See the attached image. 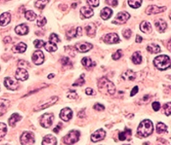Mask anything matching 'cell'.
<instances>
[{"label":"cell","instance_id":"cell-12","mask_svg":"<svg viewBox=\"0 0 171 145\" xmlns=\"http://www.w3.org/2000/svg\"><path fill=\"white\" fill-rule=\"evenodd\" d=\"M92 48V45L88 42H79L75 45V49L80 52H88Z\"/></svg>","mask_w":171,"mask_h":145},{"label":"cell","instance_id":"cell-54","mask_svg":"<svg viewBox=\"0 0 171 145\" xmlns=\"http://www.w3.org/2000/svg\"><path fill=\"white\" fill-rule=\"evenodd\" d=\"M86 94H88V95H92V94H95V92L93 91L92 89L87 88V89H86Z\"/></svg>","mask_w":171,"mask_h":145},{"label":"cell","instance_id":"cell-50","mask_svg":"<svg viewBox=\"0 0 171 145\" xmlns=\"http://www.w3.org/2000/svg\"><path fill=\"white\" fill-rule=\"evenodd\" d=\"M65 51H66L67 52H68V53L70 54V56H72V57H75V49L73 48L72 46H66V47H65Z\"/></svg>","mask_w":171,"mask_h":145},{"label":"cell","instance_id":"cell-22","mask_svg":"<svg viewBox=\"0 0 171 145\" xmlns=\"http://www.w3.org/2000/svg\"><path fill=\"white\" fill-rule=\"evenodd\" d=\"M155 26L159 32H164L167 28V22L164 20H157L155 22Z\"/></svg>","mask_w":171,"mask_h":145},{"label":"cell","instance_id":"cell-10","mask_svg":"<svg viewBox=\"0 0 171 145\" xmlns=\"http://www.w3.org/2000/svg\"><path fill=\"white\" fill-rule=\"evenodd\" d=\"M44 53L39 51V50H38V51H35L34 52V54L32 56V61L33 63H34L35 65H41V64H43L44 63Z\"/></svg>","mask_w":171,"mask_h":145},{"label":"cell","instance_id":"cell-28","mask_svg":"<svg viewBox=\"0 0 171 145\" xmlns=\"http://www.w3.org/2000/svg\"><path fill=\"white\" fill-rule=\"evenodd\" d=\"M44 48H45V50L49 52H56V51H57V49H58V46H57V44L52 43V42L51 41L44 42Z\"/></svg>","mask_w":171,"mask_h":145},{"label":"cell","instance_id":"cell-44","mask_svg":"<svg viewBox=\"0 0 171 145\" xmlns=\"http://www.w3.org/2000/svg\"><path fill=\"white\" fill-rule=\"evenodd\" d=\"M170 102H169V103L164 104V114L166 116H169L170 115Z\"/></svg>","mask_w":171,"mask_h":145},{"label":"cell","instance_id":"cell-37","mask_svg":"<svg viewBox=\"0 0 171 145\" xmlns=\"http://www.w3.org/2000/svg\"><path fill=\"white\" fill-rule=\"evenodd\" d=\"M142 4V0H128V4L130 7L137 9Z\"/></svg>","mask_w":171,"mask_h":145},{"label":"cell","instance_id":"cell-48","mask_svg":"<svg viewBox=\"0 0 171 145\" xmlns=\"http://www.w3.org/2000/svg\"><path fill=\"white\" fill-rule=\"evenodd\" d=\"M122 35L124 36V38L129 39L131 37V35H132V31L130 30L129 28H126L122 31Z\"/></svg>","mask_w":171,"mask_h":145},{"label":"cell","instance_id":"cell-25","mask_svg":"<svg viewBox=\"0 0 171 145\" xmlns=\"http://www.w3.org/2000/svg\"><path fill=\"white\" fill-rule=\"evenodd\" d=\"M113 11L111 9H109V8H104V9H103L101 12H100V17H102V19L104 20H107V19H109L110 17H111V15H112Z\"/></svg>","mask_w":171,"mask_h":145},{"label":"cell","instance_id":"cell-7","mask_svg":"<svg viewBox=\"0 0 171 145\" xmlns=\"http://www.w3.org/2000/svg\"><path fill=\"white\" fill-rule=\"evenodd\" d=\"M129 18L130 15L127 12H120V13L116 15V18L113 21V23L118 25L124 24Z\"/></svg>","mask_w":171,"mask_h":145},{"label":"cell","instance_id":"cell-34","mask_svg":"<svg viewBox=\"0 0 171 145\" xmlns=\"http://www.w3.org/2000/svg\"><path fill=\"white\" fill-rule=\"evenodd\" d=\"M132 61L135 65H140L141 61H142V56H141L140 52H136L133 53V56H132Z\"/></svg>","mask_w":171,"mask_h":145},{"label":"cell","instance_id":"cell-14","mask_svg":"<svg viewBox=\"0 0 171 145\" xmlns=\"http://www.w3.org/2000/svg\"><path fill=\"white\" fill-rule=\"evenodd\" d=\"M104 41L105 43H108V44H115V43L120 41V39L116 34L110 33V34H108L104 37Z\"/></svg>","mask_w":171,"mask_h":145},{"label":"cell","instance_id":"cell-33","mask_svg":"<svg viewBox=\"0 0 171 145\" xmlns=\"http://www.w3.org/2000/svg\"><path fill=\"white\" fill-rule=\"evenodd\" d=\"M86 34L88 36L90 37H93L94 35H95L96 33V28L94 24H92V23H90L88 24L86 27Z\"/></svg>","mask_w":171,"mask_h":145},{"label":"cell","instance_id":"cell-18","mask_svg":"<svg viewBox=\"0 0 171 145\" xmlns=\"http://www.w3.org/2000/svg\"><path fill=\"white\" fill-rule=\"evenodd\" d=\"M11 16L9 12H4L0 16V26H6L10 22Z\"/></svg>","mask_w":171,"mask_h":145},{"label":"cell","instance_id":"cell-16","mask_svg":"<svg viewBox=\"0 0 171 145\" xmlns=\"http://www.w3.org/2000/svg\"><path fill=\"white\" fill-rule=\"evenodd\" d=\"M166 11V7H157V6H155V5H150V6L146 9V14H158V13L164 12V11Z\"/></svg>","mask_w":171,"mask_h":145},{"label":"cell","instance_id":"cell-49","mask_svg":"<svg viewBox=\"0 0 171 145\" xmlns=\"http://www.w3.org/2000/svg\"><path fill=\"white\" fill-rule=\"evenodd\" d=\"M87 4L92 7H98L99 5V0H86Z\"/></svg>","mask_w":171,"mask_h":145},{"label":"cell","instance_id":"cell-5","mask_svg":"<svg viewBox=\"0 0 171 145\" xmlns=\"http://www.w3.org/2000/svg\"><path fill=\"white\" fill-rule=\"evenodd\" d=\"M54 115L53 114H44L39 118V124L44 128H49L53 123Z\"/></svg>","mask_w":171,"mask_h":145},{"label":"cell","instance_id":"cell-52","mask_svg":"<svg viewBox=\"0 0 171 145\" xmlns=\"http://www.w3.org/2000/svg\"><path fill=\"white\" fill-rule=\"evenodd\" d=\"M106 3L109 5H111L113 7H116V5L118 4V2L117 0H106Z\"/></svg>","mask_w":171,"mask_h":145},{"label":"cell","instance_id":"cell-1","mask_svg":"<svg viewBox=\"0 0 171 145\" xmlns=\"http://www.w3.org/2000/svg\"><path fill=\"white\" fill-rule=\"evenodd\" d=\"M152 132H153V124L152 122L149 119H145L142 121L138 127V134L140 137L147 138L152 134Z\"/></svg>","mask_w":171,"mask_h":145},{"label":"cell","instance_id":"cell-8","mask_svg":"<svg viewBox=\"0 0 171 145\" xmlns=\"http://www.w3.org/2000/svg\"><path fill=\"white\" fill-rule=\"evenodd\" d=\"M58 100V96H53L51 97V98H49L47 100H45V101H43V102H41L39 106H38L34 110L37 111V110H42V109H45V108H47V107H51V105H53L54 103H56Z\"/></svg>","mask_w":171,"mask_h":145},{"label":"cell","instance_id":"cell-57","mask_svg":"<svg viewBox=\"0 0 171 145\" xmlns=\"http://www.w3.org/2000/svg\"><path fill=\"white\" fill-rule=\"evenodd\" d=\"M27 65V62L26 61H23V60H20L19 63H18V66L19 67H25V66Z\"/></svg>","mask_w":171,"mask_h":145},{"label":"cell","instance_id":"cell-55","mask_svg":"<svg viewBox=\"0 0 171 145\" xmlns=\"http://www.w3.org/2000/svg\"><path fill=\"white\" fill-rule=\"evenodd\" d=\"M138 89H139L138 86L134 87V88L133 89V90L131 91V94H130V95H131V96H133L134 94H136L138 93Z\"/></svg>","mask_w":171,"mask_h":145},{"label":"cell","instance_id":"cell-59","mask_svg":"<svg viewBox=\"0 0 171 145\" xmlns=\"http://www.w3.org/2000/svg\"><path fill=\"white\" fill-rule=\"evenodd\" d=\"M142 41V37H140V35H137L136 37V42L137 43H140V42Z\"/></svg>","mask_w":171,"mask_h":145},{"label":"cell","instance_id":"cell-6","mask_svg":"<svg viewBox=\"0 0 171 145\" xmlns=\"http://www.w3.org/2000/svg\"><path fill=\"white\" fill-rule=\"evenodd\" d=\"M21 143L24 145H30L34 143V135L31 131H25L21 136Z\"/></svg>","mask_w":171,"mask_h":145},{"label":"cell","instance_id":"cell-27","mask_svg":"<svg viewBox=\"0 0 171 145\" xmlns=\"http://www.w3.org/2000/svg\"><path fill=\"white\" fill-rule=\"evenodd\" d=\"M81 15H83V17L86 18H90L91 17L93 16V11H92V8H89V7H82L81 9Z\"/></svg>","mask_w":171,"mask_h":145},{"label":"cell","instance_id":"cell-56","mask_svg":"<svg viewBox=\"0 0 171 145\" xmlns=\"http://www.w3.org/2000/svg\"><path fill=\"white\" fill-rule=\"evenodd\" d=\"M61 128H62V124L61 123H59V124H58V125H57V126L54 128L53 131H54V132H56V133H58V132H59V131L61 130Z\"/></svg>","mask_w":171,"mask_h":145},{"label":"cell","instance_id":"cell-31","mask_svg":"<svg viewBox=\"0 0 171 145\" xmlns=\"http://www.w3.org/2000/svg\"><path fill=\"white\" fill-rule=\"evenodd\" d=\"M147 51L150 52V53H158L161 51L160 46L155 43H151L150 45L147 46Z\"/></svg>","mask_w":171,"mask_h":145},{"label":"cell","instance_id":"cell-41","mask_svg":"<svg viewBox=\"0 0 171 145\" xmlns=\"http://www.w3.org/2000/svg\"><path fill=\"white\" fill-rule=\"evenodd\" d=\"M61 63L62 65L63 66H71L72 65V62L70 59L68 57H62L61 59Z\"/></svg>","mask_w":171,"mask_h":145},{"label":"cell","instance_id":"cell-32","mask_svg":"<svg viewBox=\"0 0 171 145\" xmlns=\"http://www.w3.org/2000/svg\"><path fill=\"white\" fill-rule=\"evenodd\" d=\"M140 30L144 33H150L151 26L149 22H142L140 24Z\"/></svg>","mask_w":171,"mask_h":145},{"label":"cell","instance_id":"cell-30","mask_svg":"<svg viewBox=\"0 0 171 145\" xmlns=\"http://www.w3.org/2000/svg\"><path fill=\"white\" fill-rule=\"evenodd\" d=\"M81 64L83 65V66H85L86 69H92V67L95 65V64L92 62V59L88 58V57L83 58L81 60Z\"/></svg>","mask_w":171,"mask_h":145},{"label":"cell","instance_id":"cell-3","mask_svg":"<svg viewBox=\"0 0 171 145\" xmlns=\"http://www.w3.org/2000/svg\"><path fill=\"white\" fill-rule=\"evenodd\" d=\"M98 87L101 90H105V92L109 94H114L116 92V87L114 83L109 81L106 77H102L99 80Z\"/></svg>","mask_w":171,"mask_h":145},{"label":"cell","instance_id":"cell-43","mask_svg":"<svg viewBox=\"0 0 171 145\" xmlns=\"http://www.w3.org/2000/svg\"><path fill=\"white\" fill-rule=\"evenodd\" d=\"M46 23V18L44 17H39L37 19V25L39 27H43Z\"/></svg>","mask_w":171,"mask_h":145},{"label":"cell","instance_id":"cell-46","mask_svg":"<svg viewBox=\"0 0 171 145\" xmlns=\"http://www.w3.org/2000/svg\"><path fill=\"white\" fill-rule=\"evenodd\" d=\"M34 45L36 48H41V47L44 46V42L43 41H41V40H36V41H34Z\"/></svg>","mask_w":171,"mask_h":145},{"label":"cell","instance_id":"cell-17","mask_svg":"<svg viewBox=\"0 0 171 145\" xmlns=\"http://www.w3.org/2000/svg\"><path fill=\"white\" fill-rule=\"evenodd\" d=\"M82 33V29L81 27H78V28H76L75 29L74 28H72L70 30H68L67 32V36H68V39H71V38H75V37H79V36H81V35Z\"/></svg>","mask_w":171,"mask_h":145},{"label":"cell","instance_id":"cell-42","mask_svg":"<svg viewBox=\"0 0 171 145\" xmlns=\"http://www.w3.org/2000/svg\"><path fill=\"white\" fill-rule=\"evenodd\" d=\"M50 41L52 42V43H55V44H58L60 42V38L58 37V35L56 34H51L50 35Z\"/></svg>","mask_w":171,"mask_h":145},{"label":"cell","instance_id":"cell-11","mask_svg":"<svg viewBox=\"0 0 171 145\" xmlns=\"http://www.w3.org/2000/svg\"><path fill=\"white\" fill-rule=\"evenodd\" d=\"M106 132L103 129H99L98 131H96L91 136V140L93 143H97V142L101 141L104 138H105Z\"/></svg>","mask_w":171,"mask_h":145},{"label":"cell","instance_id":"cell-9","mask_svg":"<svg viewBox=\"0 0 171 145\" xmlns=\"http://www.w3.org/2000/svg\"><path fill=\"white\" fill-rule=\"evenodd\" d=\"M4 86L6 87L8 89L16 90L19 86L17 79H14L12 77H5L4 78Z\"/></svg>","mask_w":171,"mask_h":145},{"label":"cell","instance_id":"cell-40","mask_svg":"<svg viewBox=\"0 0 171 145\" xmlns=\"http://www.w3.org/2000/svg\"><path fill=\"white\" fill-rule=\"evenodd\" d=\"M84 83H85V75L82 74L81 76H80V78L73 84V86H82Z\"/></svg>","mask_w":171,"mask_h":145},{"label":"cell","instance_id":"cell-53","mask_svg":"<svg viewBox=\"0 0 171 145\" xmlns=\"http://www.w3.org/2000/svg\"><path fill=\"white\" fill-rule=\"evenodd\" d=\"M152 108L154 109V111H156V112H157V111L160 109V104H159V102H153L152 103Z\"/></svg>","mask_w":171,"mask_h":145},{"label":"cell","instance_id":"cell-60","mask_svg":"<svg viewBox=\"0 0 171 145\" xmlns=\"http://www.w3.org/2000/svg\"><path fill=\"white\" fill-rule=\"evenodd\" d=\"M144 100H146V101L149 100V95H145V96H144Z\"/></svg>","mask_w":171,"mask_h":145},{"label":"cell","instance_id":"cell-13","mask_svg":"<svg viewBox=\"0 0 171 145\" xmlns=\"http://www.w3.org/2000/svg\"><path fill=\"white\" fill-rule=\"evenodd\" d=\"M60 118L63 121H68L70 120L73 117V112L70 108L68 107H65L63 109H62V111L60 112Z\"/></svg>","mask_w":171,"mask_h":145},{"label":"cell","instance_id":"cell-45","mask_svg":"<svg viewBox=\"0 0 171 145\" xmlns=\"http://www.w3.org/2000/svg\"><path fill=\"white\" fill-rule=\"evenodd\" d=\"M67 96H68L69 99L75 100V99H77L78 95H77V94H76L75 91H74V90H69L68 93H67Z\"/></svg>","mask_w":171,"mask_h":145},{"label":"cell","instance_id":"cell-47","mask_svg":"<svg viewBox=\"0 0 171 145\" xmlns=\"http://www.w3.org/2000/svg\"><path fill=\"white\" fill-rule=\"evenodd\" d=\"M122 56V51L121 49H119V50H117V51L113 54L112 58L114 60H117V59H119Z\"/></svg>","mask_w":171,"mask_h":145},{"label":"cell","instance_id":"cell-51","mask_svg":"<svg viewBox=\"0 0 171 145\" xmlns=\"http://www.w3.org/2000/svg\"><path fill=\"white\" fill-rule=\"evenodd\" d=\"M93 108L97 111H104V106H103L102 104L97 103L93 106Z\"/></svg>","mask_w":171,"mask_h":145},{"label":"cell","instance_id":"cell-2","mask_svg":"<svg viewBox=\"0 0 171 145\" xmlns=\"http://www.w3.org/2000/svg\"><path fill=\"white\" fill-rule=\"evenodd\" d=\"M154 65L158 70H165L170 67V58L167 55L157 56L154 59Z\"/></svg>","mask_w":171,"mask_h":145},{"label":"cell","instance_id":"cell-38","mask_svg":"<svg viewBox=\"0 0 171 145\" xmlns=\"http://www.w3.org/2000/svg\"><path fill=\"white\" fill-rule=\"evenodd\" d=\"M48 3V0H37L36 2H35V7L37 8V9H39V10H42V9H44V6L47 4Z\"/></svg>","mask_w":171,"mask_h":145},{"label":"cell","instance_id":"cell-35","mask_svg":"<svg viewBox=\"0 0 171 145\" xmlns=\"http://www.w3.org/2000/svg\"><path fill=\"white\" fill-rule=\"evenodd\" d=\"M167 125L164 124V123H158L157 124V132L158 134H163L167 131Z\"/></svg>","mask_w":171,"mask_h":145},{"label":"cell","instance_id":"cell-58","mask_svg":"<svg viewBox=\"0 0 171 145\" xmlns=\"http://www.w3.org/2000/svg\"><path fill=\"white\" fill-rule=\"evenodd\" d=\"M3 41H4V42H5V43H9V42L11 41V38H10V36H7V37H5V38H4V40H3Z\"/></svg>","mask_w":171,"mask_h":145},{"label":"cell","instance_id":"cell-15","mask_svg":"<svg viewBox=\"0 0 171 145\" xmlns=\"http://www.w3.org/2000/svg\"><path fill=\"white\" fill-rule=\"evenodd\" d=\"M16 78L19 81H26L28 78V73L24 68H19L16 72Z\"/></svg>","mask_w":171,"mask_h":145},{"label":"cell","instance_id":"cell-4","mask_svg":"<svg viewBox=\"0 0 171 145\" xmlns=\"http://www.w3.org/2000/svg\"><path fill=\"white\" fill-rule=\"evenodd\" d=\"M81 133L78 131H71L63 138V143L66 144H74L79 141Z\"/></svg>","mask_w":171,"mask_h":145},{"label":"cell","instance_id":"cell-29","mask_svg":"<svg viewBox=\"0 0 171 145\" xmlns=\"http://www.w3.org/2000/svg\"><path fill=\"white\" fill-rule=\"evenodd\" d=\"M10 104V101L9 100H5V99H0V115L2 113H4L6 109L9 107Z\"/></svg>","mask_w":171,"mask_h":145},{"label":"cell","instance_id":"cell-20","mask_svg":"<svg viewBox=\"0 0 171 145\" xmlns=\"http://www.w3.org/2000/svg\"><path fill=\"white\" fill-rule=\"evenodd\" d=\"M26 49H27V45L23 42H20L17 45L14 46L12 51H13V52H16V53H22V52L26 51Z\"/></svg>","mask_w":171,"mask_h":145},{"label":"cell","instance_id":"cell-24","mask_svg":"<svg viewBox=\"0 0 171 145\" xmlns=\"http://www.w3.org/2000/svg\"><path fill=\"white\" fill-rule=\"evenodd\" d=\"M132 136V131L130 129H125V131L119 133V139L121 141H124L126 139H130Z\"/></svg>","mask_w":171,"mask_h":145},{"label":"cell","instance_id":"cell-39","mask_svg":"<svg viewBox=\"0 0 171 145\" xmlns=\"http://www.w3.org/2000/svg\"><path fill=\"white\" fill-rule=\"evenodd\" d=\"M7 133V126L4 123H0V139L3 138Z\"/></svg>","mask_w":171,"mask_h":145},{"label":"cell","instance_id":"cell-26","mask_svg":"<svg viewBox=\"0 0 171 145\" xmlns=\"http://www.w3.org/2000/svg\"><path fill=\"white\" fill-rule=\"evenodd\" d=\"M21 119V115H19L18 114H12V115L10 116V118H9V124H10V126L14 127L17 122L20 121Z\"/></svg>","mask_w":171,"mask_h":145},{"label":"cell","instance_id":"cell-36","mask_svg":"<svg viewBox=\"0 0 171 145\" xmlns=\"http://www.w3.org/2000/svg\"><path fill=\"white\" fill-rule=\"evenodd\" d=\"M25 17L27 18L28 21H34L37 17V15L35 14L33 11H27L25 13Z\"/></svg>","mask_w":171,"mask_h":145},{"label":"cell","instance_id":"cell-23","mask_svg":"<svg viewBox=\"0 0 171 145\" xmlns=\"http://www.w3.org/2000/svg\"><path fill=\"white\" fill-rule=\"evenodd\" d=\"M135 73L133 72V70H126L125 72L123 73L122 77L124 80H127V81H133V80L135 79Z\"/></svg>","mask_w":171,"mask_h":145},{"label":"cell","instance_id":"cell-61","mask_svg":"<svg viewBox=\"0 0 171 145\" xmlns=\"http://www.w3.org/2000/svg\"><path fill=\"white\" fill-rule=\"evenodd\" d=\"M54 76V74H50L49 76H48V78H52Z\"/></svg>","mask_w":171,"mask_h":145},{"label":"cell","instance_id":"cell-21","mask_svg":"<svg viewBox=\"0 0 171 145\" xmlns=\"http://www.w3.org/2000/svg\"><path fill=\"white\" fill-rule=\"evenodd\" d=\"M16 33L19 35H25L28 33V27L26 24H20L16 28Z\"/></svg>","mask_w":171,"mask_h":145},{"label":"cell","instance_id":"cell-19","mask_svg":"<svg viewBox=\"0 0 171 145\" xmlns=\"http://www.w3.org/2000/svg\"><path fill=\"white\" fill-rule=\"evenodd\" d=\"M58 143V141H57V138L51 136V135H47L45 136L43 139V142H42V144L44 145H55Z\"/></svg>","mask_w":171,"mask_h":145}]
</instances>
